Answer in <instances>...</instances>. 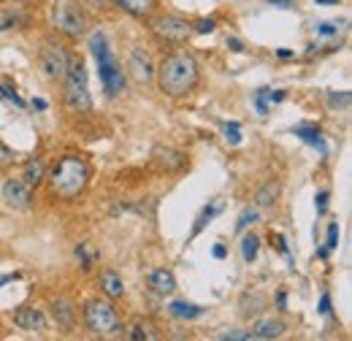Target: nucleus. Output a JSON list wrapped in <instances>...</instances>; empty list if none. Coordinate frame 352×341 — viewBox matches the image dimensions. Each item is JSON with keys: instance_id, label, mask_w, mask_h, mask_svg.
<instances>
[{"instance_id": "nucleus-19", "label": "nucleus", "mask_w": 352, "mask_h": 341, "mask_svg": "<svg viewBox=\"0 0 352 341\" xmlns=\"http://www.w3.org/2000/svg\"><path fill=\"white\" fill-rule=\"evenodd\" d=\"M28 25V14L19 6H8L0 11V33L6 30H22Z\"/></svg>"}, {"instance_id": "nucleus-30", "label": "nucleus", "mask_w": 352, "mask_h": 341, "mask_svg": "<svg viewBox=\"0 0 352 341\" xmlns=\"http://www.w3.org/2000/svg\"><path fill=\"white\" fill-rule=\"evenodd\" d=\"M14 163H16V152H14L8 144L0 141V170H8Z\"/></svg>"}, {"instance_id": "nucleus-15", "label": "nucleus", "mask_w": 352, "mask_h": 341, "mask_svg": "<svg viewBox=\"0 0 352 341\" xmlns=\"http://www.w3.org/2000/svg\"><path fill=\"white\" fill-rule=\"evenodd\" d=\"M111 3L135 19H149L157 11V0H111Z\"/></svg>"}, {"instance_id": "nucleus-45", "label": "nucleus", "mask_w": 352, "mask_h": 341, "mask_svg": "<svg viewBox=\"0 0 352 341\" xmlns=\"http://www.w3.org/2000/svg\"><path fill=\"white\" fill-rule=\"evenodd\" d=\"M214 257H220L222 260V257H225V247H214Z\"/></svg>"}, {"instance_id": "nucleus-41", "label": "nucleus", "mask_w": 352, "mask_h": 341, "mask_svg": "<svg viewBox=\"0 0 352 341\" xmlns=\"http://www.w3.org/2000/svg\"><path fill=\"white\" fill-rule=\"evenodd\" d=\"M228 49L230 52H244V43L239 41V38H228Z\"/></svg>"}, {"instance_id": "nucleus-37", "label": "nucleus", "mask_w": 352, "mask_h": 341, "mask_svg": "<svg viewBox=\"0 0 352 341\" xmlns=\"http://www.w3.org/2000/svg\"><path fill=\"white\" fill-rule=\"evenodd\" d=\"M314 30H317V36H336V33H339V28L331 25V22H322V25H317Z\"/></svg>"}, {"instance_id": "nucleus-40", "label": "nucleus", "mask_w": 352, "mask_h": 341, "mask_svg": "<svg viewBox=\"0 0 352 341\" xmlns=\"http://www.w3.org/2000/svg\"><path fill=\"white\" fill-rule=\"evenodd\" d=\"M325 206H328V192H320V195H317V212L322 214Z\"/></svg>"}, {"instance_id": "nucleus-17", "label": "nucleus", "mask_w": 352, "mask_h": 341, "mask_svg": "<svg viewBox=\"0 0 352 341\" xmlns=\"http://www.w3.org/2000/svg\"><path fill=\"white\" fill-rule=\"evenodd\" d=\"M149 287L157 293V296H171L176 290V276L168 268H155L149 274Z\"/></svg>"}, {"instance_id": "nucleus-27", "label": "nucleus", "mask_w": 352, "mask_h": 341, "mask_svg": "<svg viewBox=\"0 0 352 341\" xmlns=\"http://www.w3.org/2000/svg\"><path fill=\"white\" fill-rule=\"evenodd\" d=\"M339 247V222L328 225V236H325V247L320 250V257H328V252H333Z\"/></svg>"}, {"instance_id": "nucleus-25", "label": "nucleus", "mask_w": 352, "mask_h": 341, "mask_svg": "<svg viewBox=\"0 0 352 341\" xmlns=\"http://www.w3.org/2000/svg\"><path fill=\"white\" fill-rule=\"evenodd\" d=\"M263 306H265V298L261 296V293H255V296H244V300H241V314L252 317V314H258Z\"/></svg>"}, {"instance_id": "nucleus-23", "label": "nucleus", "mask_w": 352, "mask_h": 341, "mask_svg": "<svg viewBox=\"0 0 352 341\" xmlns=\"http://www.w3.org/2000/svg\"><path fill=\"white\" fill-rule=\"evenodd\" d=\"M155 331H157V328H155V325H152V322H144V320H138V322H135V325H133L131 328V333H128V336H131L133 341H149V339H157V333H155Z\"/></svg>"}, {"instance_id": "nucleus-43", "label": "nucleus", "mask_w": 352, "mask_h": 341, "mask_svg": "<svg viewBox=\"0 0 352 341\" xmlns=\"http://www.w3.org/2000/svg\"><path fill=\"white\" fill-rule=\"evenodd\" d=\"M276 54H279V57H282V60H290V57H293V52H290V49H279V52H276Z\"/></svg>"}, {"instance_id": "nucleus-18", "label": "nucleus", "mask_w": 352, "mask_h": 341, "mask_svg": "<svg viewBox=\"0 0 352 341\" xmlns=\"http://www.w3.org/2000/svg\"><path fill=\"white\" fill-rule=\"evenodd\" d=\"M30 190L33 187H41L46 179V163L41 160V157H33V160H28L25 163V168H22V176H19Z\"/></svg>"}, {"instance_id": "nucleus-26", "label": "nucleus", "mask_w": 352, "mask_h": 341, "mask_svg": "<svg viewBox=\"0 0 352 341\" xmlns=\"http://www.w3.org/2000/svg\"><path fill=\"white\" fill-rule=\"evenodd\" d=\"M258 219H261V209H258V206H255V209H252V206H247L244 212L239 214V222H236V233L247 230V228H250V225H255Z\"/></svg>"}, {"instance_id": "nucleus-9", "label": "nucleus", "mask_w": 352, "mask_h": 341, "mask_svg": "<svg viewBox=\"0 0 352 341\" xmlns=\"http://www.w3.org/2000/svg\"><path fill=\"white\" fill-rule=\"evenodd\" d=\"M128 71L138 85H152L155 82V63H152L149 52H144L141 46H133L128 52Z\"/></svg>"}, {"instance_id": "nucleus-3", "label": "nucleus", "mask_w": 352, "mask_h": 341, "mask_svg": "<svg viewBox=\"0 0 352 341\" xmlns=\"http://www.w3.org/2000/svg\"><path fill=\"white\" fill-rule=\"evenodd\" d=\"M89 52H92V57H95V63H98V71H100V85L106 89V95L109 98H117V95H122L125 92V71H122V65H120V60L114 57V52H111V46L106 41V33L103 30H95L92 36H89Z\"/></svg>"}, {"instance_id": "nucleus-46", "label": "nucleus", "mask_w": 352, "mask_h": 341, "mask_svg": "<svg viewBox=\"0 0 352 341\" xmlns=\"http://www.w3.org/2000/svg\"><path fill=\"white\" fill-rule=\"evenodd\" d=\"M33 106H36V109H46V100H41V98H38V100H33Z\"/></svg>"}, {"instance_id": "nucleus-36", "label": "nucleus", "mask_w": 352, "mask_h": 341, "mask_svg": "<svg viewBox=\"0 0 352 341\" xmlns=\"http://www.w3.org/2000/svg\"><path fill=\"white\" fill-rule=\"evenodd\" d=\"M79 3L92 8V11H106V8L111 6V0H79Z\"/></svg>"}, {"instance_id": "nucleus-16", "label": "nucleus", "mask_w": 352, "mask_h": 341, "mask_svg": "<svg viewBox=\"0 0 352 341\" xmlns=\"http://www.w3.org/2000/svg\"><path fill=\"white\" fill-rule=\"evenodd\" d=\"M100 290H103L106 298L120 300L125 296V282H122V276H120L117 271L103 268V271H100Z\"/></svg>"}, {"instance_id": "nucleus-12", "label": "nucleus", "mask_w": 352, "mask_h": 341, "mask_svg": "<svg viewBox=\"0 0 352 341\" xmlns=\"http://www.w3.org/2000/svg\"><path fill=\"white\" fill-rule=\"evenodd\" d=\"M152 163L160 166L163 170L174 173V170H182L187 166V155L179 152V149H171V146H155L152 149Z\"/></svg>"}, {"instance_id": "nucleus-10", "label": "nucleus", "mask_w": 352, "mask_h": 341, "mask_svg": "<svg viewBox=\"0 0 352 341\" xmlns=\"http://www.w3.org/2000/svg\"><path fill=\"white\" fill-rule=\"evenodd\" d=\"M3 201L16 209V212H28L33 206V195H30V187L22 182V179H8L3 184Z\"/></svg>"}, {"instance_id": "nucleus-20", "label": "nucleus", "mask_w": 352, "mask_h": 341, "mask_svg": "<svg viewBox=\"0 0 352 341\" xmlns=\"http://www.w3.org/2000/svg\"><path fill=\"white\" fill-rule=\"evenodd\" d=\"M279 192H282L279 182H265L263 187L255 192V206H258V209H271V206L279 201Z\"/></svg>"}, {"instance_id": "nucleus-44", "label": "nucleus", "mask_w": 352, "mask_h": 341, "mask_svg": "<svg viewBox=\"0 0 352 341\" xmlns=\"http://www.w3.org/2000/svg\"><path fill=\"white\" fill-rule=\"evenodd\" d=\"M276 303H279V309H285V303H287V298H285V293H279V296H276Z\"/></svg>"}, {"instance_id": "nucleus-29", "label": "nucleus", "mask_w": 352, "mask_h": 341, "mask_svg": "<svg viewBox=\"0 0 352 341\" xmlns=\"http://www.w3.org/2000/svg\"><path fill=\"white\" fill-rule=\"evenodd\" d=\"M352 103V95L347 89H342V92H328V106L331 109H350Z\"/></svg>"}, {"instance_id": "nucleus-35", "label": "nucleus", "mask_w": 352, "mask_h": 341, "mask_svg": "<svg viewBox=\"0 0 352 341\" xmlns=\"http://www.w3.org/2000/svg\"><path fill=\"white\" fill-rule=\"evenodd\" d=\"M265 98H268V89H258L255 92V109L261 114H268V106H265Z\"/></svg>"}, {"instance_id": "nucleus-39", "label": "nucleus", "mask_w": 352, "mask_h": 341, "mask_svg": "<svg viewBox=\"0 0 352 341\" xmlns=\"http://www.w3.org/2000/svg\"><path fill=\"white\" fill-rule=\"evenodd\" d=\"M320 311H322V314H331V296H328V293L320 298Z\"/></svg>"}, {"instance_id": "nucleus-4", "label": "nucleus", "mask_w": 352, "mask_h": 341, "mask_svg": "<svg viewBox=\"0 0 352 341\" xmlns=\"http://www.w3.org/2000/svg\"><path fill=\"white\" fill-rule=\"evenodd\" d=\"M49 25L57 36L76 41L87 33L89 16L85 6H79V0H52L49 6Z\"/></svg>"}, {"instance_id": "nucleus-11", "label": "nucleus", "mask_w": 352, "mask_h": 341, "mask_svg": "<svg viewBox=\"0 0 352 341\" xmlns=\"http://www.w3.org/2000/svg\"><path fill=\"white\" fill-rule=\"evenodd\" d=\"M14 325L28 331V333H44L46 331V317L41 309L36 306H22L14 311Z\"/></svg>"}, {"instance_id": "nucleus-31", "label": "nucleus", "mask_w": 352, "mask_h": 341, "mask_svg": "<svg viewBox=\"0 0 352 341\" xmlns=\"http://www.w3.org/2000/svg\"><path fill=\"white\" fill-rule=\"evenodd\" d=\"M222 133H225V138H228V144H241V130L236 122H228V125H222Z\"/></svg>"}, {"instance_id": "nucleus-34", "label": "nucleus", "mask_w": 352, "mask_h": 341, "mask_svg": "<svg viewBox=\"0 0 352 341\" xmlns=\"http://www.w3.org/2000/svg\"><path fill=\"white\" fill-rule=\"evenodd\" d=\"M214 28H217V22H214V19H201V22H195V25H192V30H195V33H212Z\"/></svg>"}, {"instance_id": "nucleus-24", "label": "nucleus", "mask_w": 352, "mask_h": 341, "mask_svg": "<svg viewBox=\"0 0 352 341\" xmlns=\"http://www.w3.org/2000/svg\"><path fill=\"white\" fill-rule=\"evenodd\" d=\"M222 204H212V206H206L204 212L198 214V219H195V228H192V236H198L204 228H206V222H212L214 219V214H220Z\"/></svg>"}, {"instance_id": "nucleus-6", "label": "nucleus", "mask_w": 352, "mask_h": 341, "mask_svg": "<svg viewBox=\"0 0 352 341\" xmlns=\"http://www.w3.org/2000/svg\"><path fill=\"white\" fill-rule=\"evenodd\" d=\"M85 325L92 336H100V339H111L125 331L117 317V309L109 300H89L85 306Z\"/></svg>"}, {"instance_id": "nucleus-21", "label": "nucleus", "mask_w": 352, "mask_h": 341, "mask_svg": "<svg viewBox=\"0 0 352 341\" xmlns=\"http://www.w3.org/2000/svg\"><path fill=\"white\" fill-rule=\"evenodd\" d=\"M168 311H171V317H179V320H195V317H201V314H204V309H201V306L187 303V300H174V303L168 306Z\"/></svg>"}, {"instance_id": "nucleus-33", "label": "nucleus", "mask_w": 352, "mask_h": 341, "mask_svg": "<svg viewBox=\"0 0 352 341\" xmlns=\"http://www.w3.org/2000/svg\"><path fill=\"white\" fill-rule=\"evenodd\" d=\"M0 95L6 98V100H11V103H16L19 109H25V100L16 95V89L14 87H8V85H0Z\"/></svg>"}, {"instance_id": "nucleus-5", "label": "nucleus", "mask_w": 352, "mask_h": 341, "mask_svg": "<svg viewBox=\"0 0 352 341\" xmlns=\"http://www.w3.org/2000/svg\"><path fill=\"white\" fill-rule=\"evenodd\" d=\"M63 100L74 114H89L92 111V95H89L87 68L82 60L68 63V71L63 76Z\"/></svg>"}, {"instance_id": "nucleus-42", "label": "nucleus", "mask_w": 352, "mask_h": 341, "mask_svg": "<svg viewBox=\"0 0 352 341\" xmlns=\"http://www.w3.org/2000/svg\"><path fill=\"white\" fill-rule=\"evenodd\" d=\"M14 279H16V274H3V276H0V287H3L6 282H14Z\"/></svg>"}, {"instance_id": "nucleus-13", "label": "nucleus", "mask_w": 352, "mask_h": 341, "mask_svg": "<svg viewBox=\"0 0 352 341\" xmlns=\"http://www.w3.org/2000/svg\"><path fill=\"white\" fill-rule=\"evenodd\" d=\"M52 317L63 331H74L76 325V306L71 298H52Z\"/></svg>"}, {"instance_id": "nucleus-22", "label": "nucleus", "mask_w": 352, "mask_h": 341, "mask_svg": "<svg viewBox=\"0 0 352 341\" xmlns=\"http://www.w3.org/2000/svg\"><path fill=\"white\" fill-rule=\"evenodd\" d=\"M239 247H241V257H244L247 263H252V260L258 257V252H261V239H258L255 233H247Z\"/></svg>"}, {"instance_id": "nucleus-38", "label": "nucleus", "mask_w": 352, "mask_h": 341, "mask_svg": "<svg viewBox=\"0 0 352 341\" xmlns=\"http://www.w3.org/2000/svg\"><path fill=\"white\" fill-rule=\"evenodd\" d=\"M217 339H233V341H244V339H250V333H244V331H225V333H217Z\"/></svg>"}, {"instance_id": "nucleus-48", "label": "nucleus", "mask_w": 352, "mask_h": 341, "mask_svg": "<svg viewBox=\"0 0 352 341\" xmlns=\"http://www.w3.org/2000/svg\"><path fill=\"white\" fill-rule=\"evenodd\" d=\"M268 3H285V6H287V3H290V0H268Z\"/></svg>"}, {"instance_id": "nucleus-49", "label": "nucleus", "mask_w": 352, "mask_h": 341, "mask_svg": "<svg viewBox=\"0 0 352 341\" xmlns=\"http://www.w3.org/2000/svg\"><path fill=\"white\" fill-rule=\"evenodd\" d=\"M22 3H36V0H22Z\"/></svg>"}, {"instance_id": "nucleus-28", "label": "nucleus", "mask_w": 352, "mask_h": 341, "mask_svg": "<svg viewBox=\"0 0 352 341\" xmlns=\"http://www.w3.org/2000/svg\"><path fill=\"white\" fill-rule=\"evenodd\" d=\"M301 141H307V144H311V146H320L322 152H325V146H322V138H320V128H296L293 130Z\"/></svg>"}, {"instance_id": "nucleus-2", "label": "nucleus", "mask_w": 352, "mask_h": 341, "mask_svg": "<svg viewBox=\"0 0 352 341\" xmlns=\"http://www.w3.org/2000/svg\"><path fill=\"white\" fill-rule=\"evenodd\" d=\"M49 179V187L57 198H65V201H74L79 198L89 184V166L82 155H63L52 170L46 173Z\"/></svg>"}, {"instance_id": "nucleus-47", "label": "nucleus", "mask_w": 352, "mask_h": 341, "mask_svg": "<svg viewBox=\"0 0 352 341\" xmlns=\"http://www.w3.org/2000/svg\"><path fill=\"white\" fill-rule=\"evenodd\" d=\"M320 6H336V0H317Z\"/></svg>"}, {"instance_id": "nucleus-8", "label": "nucleus", "mask_w": 352, "mask_h": 341, "mask_svg": "<svg viewBox=\"0 0 352 341\" xmlns=\"http://www.w3.org/2000/svg\"><path fill=\"white\" fill-rule=\"evenodd\" d=\"M149 25H152V30L163 38V41L168 43H184L190 36H192V25L187 22V19H182V16H176V14H152L149 16Z\"/></svg>"}, {"instance_id": "nucleus-7", "label": "nucleus", "mask_w": 352, "mask_h": 341, "mask_svg": "<svg viewBox=\"0 0 352 341\" xmlns=\"http://www.w3.org/2000/svg\"><path fill=\"white\" fill-rule=\"evenodd\" d=\"M68 63H71V54L65 52V46L57 41H44L38 49V65H41V74H44L49 82H63L65 71H68Z\"/></svg>"}, {"instance_id": "nucleus-14", "label": "nucleus", "mask_w": 352, "mask_h": 341, "mask_svg": "<svg viewBox=\"0 0 352 341\" xmlns=\"http://www.w3.org/2000/svg\"><path fill=\"white\" fill-rule=\"evenodd\" d=\"M285 333V322L282 320H274V317H261V320H255V325H252V331H250V339H279Z\"/></svg>"}, {"instance_id": "nucleus-1", "label": "nucleus", "mask_w": 352, "mask_h": 341, "mask_svg": "<svg viewBox=\"0 0 352 341\" xmlns=\"http://www.w3.org/2000/svg\"><path fill=\"white\" fill-rule=\"evenodd\" d=\"M157 87L166 98H187L201 79V65L190 52H174L155 68Z\"/></svg>"}, {"instance_id": "nucleus-32", "label": "nucleus", "mask_w": 352, "mask_h": 341, "mask_svg": "<svg viewBox=\"0 0 352 341\" xmlns=\"http://www.w3.org/2000/svg\"><path fill=\"white\" fill-rule=\"evenodd\" d=\"M76 257H82V268H85V271H89V268L95 265V255L87 250V244H79V247H76Z\"/></svg>"}]
</instances>
